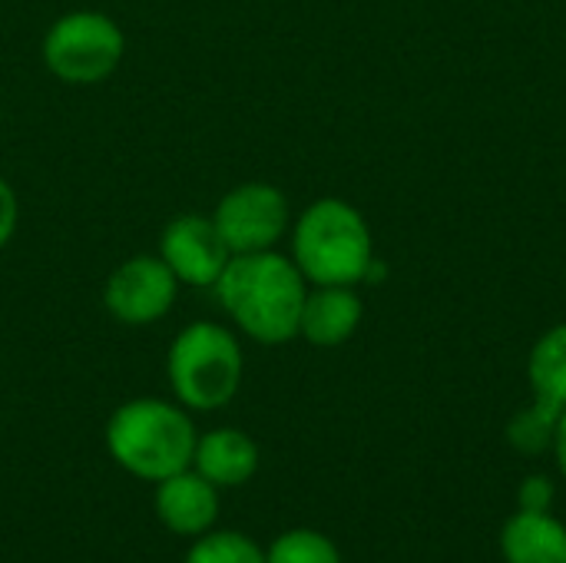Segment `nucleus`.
Masks as SVG:
<instances>
[{
	"mask_svg": "<svg viewBox=\"0 0 566 563\" xmlns=\"http://www.w3.org/2000/svg\"><path fill=\"white\" fill-rule=\"evenodd\" d=\"M229 319L259 345H285L298 338V319L308 295L298 265L269 249L252 256H232L219 282L212 285Z\"/></svg>",
	"mask_w": 566,
	"mask_h": 563,
	"instance_id": "nucleus-1",
	"label": "nucleus"
},
{
	"mask_svg": "<svg viewBox=\"0 0 566 563\" xmlns=\"http://www.w3.org/2000/svg\"><path fill=\"white\" fill-rule=\"evenodd\" d=\"M196 441L199 435L186 408L163 398H133L106 421V451L113 461L153 484L192 468Z\"/></svg>",
	"mask_w": 566,
	"mask_h": 563,
	"instance_id": "nucleus-2",
	"label": "nucleus"
},
{
	"mask_svg": "<svg viewBox=\"0 0 566 563\" xmlns=\"http://www.w3.org/2000/svg\"><path fill=\"white\" fill-rule=\"evenodd\" d=\"M292 262L312 285H358L375 269L365 216L345 199L312 202L292 226Z\"/></svg>",
	"mask_w": 566,
	"mask_h": 563,
	"instance_id": "nucleus-3",
	"label": "nucleus"
},
{
	"mask_svg": "<svg viewBox=\"0 0 566 563\" xmlns=\"http://www.w3.org/2000/svg\"><path fill=\"white\" fill-rule=\"evenodd\" d=\"M242 348L239 338L216 322L186 325L166 355V372L172 395L182 408L216 411L226 408L242 385Z\"/></svg>",
	"mask_w": 566,
	"mask_h": 563,
	"instance_id": "nucleus-4",
	"label": "nucleus"
},
{
	"mask_svg": "<svg viewBox=\"0 0 566 563\" xmlns=\"http://www.w3.org/2000/svg\"><path fill=\"white\" fill-rule=\"evenodd\" d=\"M126 37L119 23L99 10H73L50 23L40 43L43 66L70 86L103 83L123 60Z\"/></svg>",
	"mask_w": 566,
	"mask_h": 563,
	"instance_id": "nucleus-5",
	"label": "nucleus"
},
{
	"mask_svg": "<svg viewBox=\"0 0 566 563\" xmlns=\"http://www.w3.org/2000/svg\"><path fill=\"white\" fill-rule=\"evenodd\" d=\"M212 222L232 256H252L269 252L282 242V236L292 226V212L279 186L242 183L219 199Z\"/></svg>",
	"mask_w": 566,
	"mask_h": 563,
	"instance_id": "nucleus-6",
	"label": "nucleus"
},
{
	"mask_svg": "<svg viewBox=\"0 0 566 563\" xmlns=\"http://www.w3.org/2000/svg\"><path fill=\"white\" fill-rule=\"evenodd\" d=\"M179 295V279L159 256H133L119 262L106 285H103V305L119 325H153L159 322Z\"/></svg>",
	"mask_w": 566,
	"mask_h": 563,
	"instance_id": "nucleus-7",
	"label": "nucleus"
},
{
	"mask_svg": "<svg viewBox=\"0 0 566 563\" xmlns=\"http://www.w3.org/2000/svg\"><path fill=\"white\" fill-rule=\"evenodd\" d=\"M159 259L172 269L179 285L212 289L219 282V275L226 272L232 252H229L226 239L219 236L212 216L186 212V216H176L163 229Z\"/></svg>",
	"mask_w": 566,
	"mask_h": 563,
	"instance_id": "nucleus-8",
	"label": "nucleus"
},
{
	"mask_svg": "<svg viewBox=\"0 0 566 563\" xmlns=\"http://www.w3.org/2000/svg\"><path fill=\"white\" fill-rule=\"evenodd\" d=\"M156 514L172 534L202 538L219 518V488L196 468L169 475L156 484Z\"/></svg>",
	"mask_w": 566,
	"mask_h": 563,
	"instance_id": "nucleus-9",
	"label": "nucleus"
},
{
	"mask_svg": "<svg viewBox=\"0 0 566 563\" xmlns=\"http://www.w3.org/2000/svg\"><path fill=\"white\" fill-rule=\"evenodd\" d=\"M361 315L365 305L355 285H315L305 295L298 335L315 348H338L358 332Z\"/></svg>",
	"mask_w": 566,
	"mask_h": 563,
	"instance_id": "nucleus-10",
	"label": "nucleus"
},
{
	"mask_svg": "<svg viewBox=\"0 0 566 563\" xmlns=\"http://www.w3.org/2000/svg\"><path fill=\"white\" fill-rule=\"evenodd\" d=\"M192 468L216 488H239L259 471V445L239 428H216L199 435Z\"/></svg>",
	"mask_w": 566,
	"mask_h": 563,
	"instance_id": "nucleus-11",
	"label": "nucleus"
},
{
	"mask_svg": "<svg viewBox=\"0 0 566 563\" xmlns=\"http://www.w3.org/2000/svg\"><path fill=\"white\" fill-rule=\"evenodd\" d=\"M507 563H566V528L551 511H517L501 534Z\"/></svg>",
	"mask_w": 566,
	"mask_h": 563,
	"instance_id": "nucleus-12",
	"label": "nucleus"
},
{
	"mask_svg": "<svg viewBox=\"0 0 566 563\" xmlns=\"http://www.w3.org/2000/svg\"><path fill=\"white\" fill-rule=\"evenodd\" d=\"M527 375L537 398H547L566 408V322L547 329L534 342L527 358Z\"/></svg>",
	"mask_w": 566,
	"mask_h": 563,
	"instance_id": "nucleus-13",
	"label": "nucleus"
},
{
	"mask_svg": "<svg viewBox=\"0 0 566 563\" xmlns=\"http://www.w3.org/2000/svg\"><path fill=\"white\" fill-rule=\"evenodd\" d=\"M560 415H564L560 405H554V402L534 395V405L524 408L521 415H514L511 425H507V441H511V448H517L521 455H531V458H534V455H544L547 448H554Z\"/></svg>",
	"mask_w": 566,
	"mask_h": 563,
	"instance_id": "nucleus-14",
	"label": "nucleus"
},
{
	"mask_svg": "<svg viewBox=\"0 0 566 563\" xmlns=\"http://www.w3.org/2000/svg\"><path fill=\"white\" fill-rule=\"evenodd\" d=\"M186 563H265V551L239 531H206L189 548Z\"/></svg>",
	"mask_w": 566,
	"mask_h": 563,
	"instance_id": "nucleus-15",
	"label": "nucleus"
},
{
	"mask_svg": "<svg viewBox=\"0 0 566 563\" xmlns=\"http://www.w3.org/2000/svg\"><path fill=\"white\" fill-rule=\"evenodd\" d=\"M265 563H342V554L332 538L298 528L272 541V548L265 551Z\"/></svg>",
	"mask_w": 566,
	"mask_h": 563,
	"instance_id": "nucleus-16",
	"label": "nucleus"
},
{
	"mask_svg": "<svg viewBox=\"0 0 566 563\" xmlns=\"http://www.w3.org/2000/svg\"><path fill=\"white\" fill-rule=\"evenodd\" d=\"M517 501H521V511H534V514L551 511V504H554V481L544 478V475H531V478L521 484Z\"/></svg>",
	"mask_w": 566,
	"mask_h": 563,
	"instance_id": "nucleus-17",
	"label": "nucleus"
},
{
	"mask_svg": "<svg viewBox=\"0 0 566 563\" xmlns=\"http://www.w3.org/2000/svg\"><path fill=\"white\" fill-rule=\"evenodd\" d=\"M17 216H20L17 192H13V186L0 176V249L13 239V232H17Z\"/></svg>",
	"mask_w": 566,
	"mask_h": 563,
	"instance_id": "nucleus-18",
	"label": "nucleus"
},
{
	"mask_svg": "<svg viewBox=\"0 0 566 563\" xmlns=\"http://www.w3.org/2000/svg\"><path fill=\"white\" fill-rule=\"evenodd\" d=\"M554 455H557V465H560V471H564V478H566V408H564V415H560V425H557Z\"/></svg>",
	"mask_w": 566,
	"mask_h": 563,
	"instance_id": "nucleus-19",
	"label": "nucleus"
},
{
	"mask_svg": "<svg viewBox=\"0 0 566 563\" xmlns=\"http://www.w3.org/2000/svg\"><path fill=\"white\" fill-rule=\"evenodd\" d=\"M0 123H3V113H0Z\"/></svg>",
	"mask_w": 566,
	"mask_h": 563,
	"instance_id": "nucleus-20",
	"label": "nucleus"
}]
</instances>
